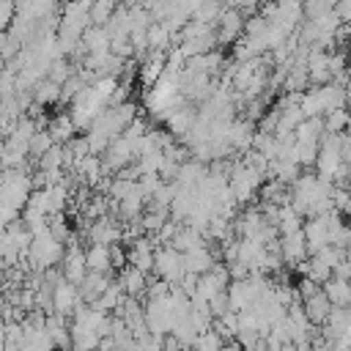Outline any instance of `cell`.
I'll use <instances>...</instances> for the list:
<instances>
[{
    "label": "cell",
    "mask_w": 351,
    "mask_h": 351,
    "mask_svg": "<svg viewBox=\"0 0 351 351\" xmlns=\"http://www.w3.org/2000/svg\"><path fill=\"white\" fill-rule=\"evenodd\" d=\"M118 285L123 288L126 296H137V293H143V291L148 288V277H145V271H140L137 266L126 263V266L121 269V274H118Z\"/></svg>",
    "instance_id": "11"
},
{
    "label": "cell",
    "mask_w": 351,
    "mask_h": 351,
    "mask_svg": "<svg viewBox=\"0 0 351 351\" xmlns=\"http://www.w3.org/2000/svg\"><path fill=\"white\" fill-rule=\"evenodd\" d=\"M324 293H326V299L332 302V307H346V304H351V282L348 280H326L324 282V288H321Z\"/></svg>",
    "instance_id": "14"
},
{
    "label": "cell",
    "mask_w": 351,
    "mask_h": 351,
    "mask_svg": "<svg viewBox=\"0 0 351 351\" xmlns=\"http://www.w3.org/2000/svg\"><path fill=\"white\" fill-rule=\"evenodd\" d=\"M55 145V140H52V134L47 132V129H36V134L30 137V145H27V154L33 156V159H41L49 148Z\"/></svg>",
    "instance_id": "18"
},
{
    "label": "cell",
    "mask_w": 351,
    "mask_h": 351,
    "mask_svg": "<svg viewBox=\"0 0 351 351\" xmlns=\"http://www.w3.org/2000/svg\"><path fill=\"white\" fill-rule=\"evenodd\" d=\"M60 274H63V280H69V282H74V285H77V282L88 274V266H85V250L71 247L69 252H63Z\"/></svg>",
    "instance_id": "7"
},
{
    "label": "cell",
    "mask_w": 351,
    "mask_h": 351,
    "mask_svg": "<svg viewBox=\"0 0 351 351\" xmlns=\"http://www.w3.org/2000/svg\"><path fill=\"white\" fill-rule=\"evenodd\" d=\"M129 3H134V5H143V8H148V11H151V8H154L159 0H129Z\"/></svg>",
    "instance_id": "22"
},
{
    "label": "cell",
    "mask_w": 351,
    "mask_h": 351,
    "mask_svg": "<svg viewBox=\"0 0 351 351\" xmlns=\"http://www.w3.org/2000/svg\"><path fill=\"white\" fill-rule=\"evenodd\" d=\"M30 93H33V101H36V104H49V101H58V99H60V85L44 77L41 82L33 85Z\"/></svg>",
    "instance_id": "16"
},
{
    "label": "cell",
    "mask_w": 351,
    "mask_h": 351,
    "mask_svg": "<svg viewBox=\"0 0 351 351\" xmlns=\"http://www.w3.org/2000/svg\"><path fill=\"white\" fill-rule=\"evenodd\" d=\"M307 241H304V230H293V233H285L280 239V258L288 261V263H302L307 258Z\"/></svg>",
    "instance_id": "6"
},
{
    "label": "cell",
    "mask_w": 351,
    "mask_h": 351,
    "mask_svg": "<svg viewBox=\"0 0 351 351\" xmlns=\"http://www.w3.org/2000/svg\"><path fill=\"white\" fill-rule=\"evenodd\" d=\"M154 269H156L159 280H165L170 285H178L184 280V274H186V269H184V252L173 250L170 244L156 247L154 250Z\"/></svg>",
    "instance_id": "2"
},
{
    "label": "cell",
    "mask_w": 351,
    "mask_h": 351,
    "mask_svg": "<svg viewBox=\"0 0 351 351\" xmlns=\"http://www.w3.org/2000/svg\"><path fill=\"white\" fill-rule=\"evenodd\" d=\"M335 3L337 0H302V11H304V19H315L326 11H335Z\"/></svg>",
    "instance_id": "19"
},
{
    "label": "cell",
    "mask_w": 351,
    "mask_h": 351,
    "mask_svg": "<svg viewBox=\"0 0 351 351\" xmlns=\"http://www.w3.org/2000/svg\"><path fill=\"white\" fill-rule=\"evenodd\" d=\"M49 304H52V307H55V313H60V315H69V313H74V310L82 304L77 285H74V282H69V280H58V282L52 285V296H49Z\"/></svg>",
    "instance_id": "4"
},
{
    "label": "cell",
    "mask_w": 351,
    "mask_h": 351,
    "mask_svg": "<svg viewBox=\"0 0 351 351\" xmlns=\"http://www.w3.org/2000/svg\"><path fill=\"white\" fill-rule=\"evenodd\" d=\"M167 244L173 250H178V252H192V250H197V247L206 244V236H203V230L184 225V228H176V233H173V239Z\"/></svg>",
    "instance_id": "8"
},
{
    "label": "cell",
    "mask_w": 351,
    "mask_h": 351,
    "mask_svg": "<svg viewBox=\"0 0 351 351\" xmlns=\"http://www.w3.org/2000/svg\"><path fill=\"white\" fill-rule=\"evenodd\" d=\"M302 310H304V315H307L310 324H326V318H329V313H332V302L326 299L324 291H315L313 296L304 299Z\"/></svg>",
    "instance_id": "10"
},
{
    "label": "cell",
    "mask_w": 351,
    "mask_h": 351,
    "mask_svg": "<svg viewBox=\"0 0 351 351\" xmlns=\"http://www.w3.org/2000/svg\"><path fill=\"white\" fill-rule=\"evenodd\" d=\"M90 244H118L123 241V228L118 225V219H110V217H99L93 225H90Z\"/></svg>",
    "instance_id": "5"
},
{
    "label": "cell",
    "mask_w": 351,
    "mask_h": 351,
    "mask_svg": "<svg viewBox=\"0 0 351 351\" xmlns=\"http://www.w3.org/2000/svg\"><path fill=\"white\" fill-rule=\"evenodd\" d=\"M85 266H88V271H101V274H112L110 247H107V244H90V247L85 250Z\"/></svg>",
    "instance_id": "12"
},
{
    "label": "cell",
    "mask_w": 351,
    "mask_h": 351,
    "mask_svg": "<svg viewBox=\"0 0 351 351\" xmlns=\"http://www.w3.org/2000/svg\"><path fill=\"white\" fill-rule=\"evenodd\" d=\"M115 8H118V0H93L90 8H88L90 25H107L112 19Z\"/></svg>",
    "instance_id": "15"
},
{
    "label": "cell",
    "mask_w": 351,
    "mask_h": 351,
    "mask_svg": "<svg viewBox=\"0 0 351 351\" xmlns=\"http://www.w3.org/2000/svg\"><path fill=\"white\" fill-rule=\"evenodd\" d=\"M16 16V3L14 0H0V30H5Z\"/></svg>",
    "instance_id": "20"
},
{
    "label": "cell",
    "mask_w": 351,
    "mask_h": 351,
    "mask_svg": "<svg viewBox=\"0 0 351 351\" xmlns=\"http://www.w3.org/2000/svg\"><path fill=\"white\" fill-rule=\"evenodd\" d=\"M217 263V255L203 244V247H197V250H192V252H184V269H186V274H206L211 266Z\"/></svg>",
    "instance_id": "9"
},
{
    "label": "cell",
    "mask_w": 351,
    "mask_h": 351,
    "mask_svg": "<svg viewBox=\"0 0 351 351\" xmlns=\"http://www.w3.org/2000/svg\"><path fill=\"white\" fill-rule=\"evenodd\" d=\"M244 14L239 11V8H225L219 16H217V22H214V33H217V44H233L241 33H244Z\"/></svg>",
    "instance_id": "3"
},
{
    "label": "cell",
    "mask_w": 351,
    "mask_h": 351,
    "mask_svg": "<svg viewBox=\"0 0 351 351\" xmlns=\"http://www.w3.org/2000/svg\"><path fill=\"white\" fill-rule=\"evenodd\" d=\"M335 14L340 16V22H351V0H337L335 3Z\"/></svg>",
    "instance_id": "21"
},
{
    "label": "cell",
    "mask_w": 351,
    "mask_h": 351,
    "mask_svg": "<svg viewBox=\"0 0 351 351\" xmlns=\"http://www.w3.org/2000/svg\"><path fill=\"white\" fill-rule=\"evenodd\" d=\"M27 263H33L36 271H47L52 269L55 263L63 261V244L49 233V230H41L30 239V247H27Z\"/></svg>",
    "instance_id": "1"
},
{
    "label": "cell",
    "mask_w": 351,
    "mask_h": 351,
    "mask_svg": "<svg viewBox=\"0 0 351 351\" xmlns=\"http://www.w3.org/2000/svg\"><path fill=\"white\" fill-rule=\"evenodd\" d=\"M348 121H351V112L337 107V110H329L324 115V132L326 134H340L343 129H348Z\"/></svg>",
    "instance_id": "17"
},
{
    "label": "cell",
    "mask_w": 351,
    "mask_h": 351,
    "mask_svg": "<svg viewBox=\"0 0 351 351\" xmlns=\"http://www.w3.org/2000/svg\"><path fill=\"white\" fill-rule=\"evenodd\" d=\"M47 132L52 134V140L58 143V145H66L71 137H74V132H77V126H74V121H71V115H66V112H60V115H55L49 123H47Z\"/></svg>",
    "instance_id": "13"
}]
</instances>
